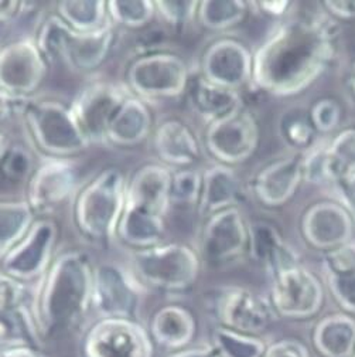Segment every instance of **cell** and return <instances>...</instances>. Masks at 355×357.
I'll return each instance as SVG.
<instances>
[{
  "instance_id": "obj_1",
  "label": "cell",
  "mask_w": 355,
  "mask_h": 357,
  "mask_svg": "<svg viewBox=\"0 0 355 357\" xmlns=\"http://www.w3.org/2000/svg\"><path fill=\"white\" fill-rule=\"evenodd\" d=\"M338 47V27L324 13L292 17L278 26L253 56V82L263 91L303 93L329 68Z\"/></svg>"
},
{
  "instance_id": "obj_2",
  "label": "cell",
  "mask_w": 355,
  "mask_h": 357,
  "mask_svg": "<svg viewBox=\"0 0 355 357\" xmlns=\"http://www.w3.org/2000/svg\"><path fill=\"white\" fill-rule=\"evenodd\" d=\"M94 262L71 250L53 259L33 299V317L41 339H53L79 326L93 309Z\"/></svg>"
},
{
  "instance_id": "obj_3",
  "label": "cell",
  "mask_w": 355,
  "mask_h": 357,
  "mask_svg": "<svg viewBox=\"0 0 355 357\" xmlns=\"http://www.w3.org/2000/svg\"><path fill=\"white\" fill-rule=\"evenodd\" d=\"M36 43L49 63H63L72 71L88 73L108 60L115 44V29L106 23L93 31H77L52 15L41 23Z\"/></svg>"
},
{
  "instance_id": "obj_4",
  "label": "cell",
  "mask_w": 355,
  "mask_h": 357,
  "mask_svg": "<svg viewBox=\"0 0 355 357\" xmlns=\"http://www.w3.org/2000/svg\"><path fill=\"white\" fill-rule=\"evenodd\" d=\"M127 181L122 170L108 167L78 190L74 220L88 238L106 241L116 236L126 202Z\"/></svg>"
},
{
  "instance_id": "obj_5",
  "label": "cell",
  "mask_w": 355,
  "mask_h": 357,
  "mask_svg": "<svg viewBox=\"0 0 355 357\" xmlns=\"http://www.w3.org/2000/svg\"><path fill=\"white\" fill-rule=\"evenodd\" d=\"M20 116L36 148L49 158L70 159L91 146L77 125L70 105L64 102L29 98L20 109Z\"/></svg>"
},
{
  "instance_id": "obj_6",
  "label": "cell",
  "mask_w": 355,
  "mask_h": 357,
  "mask_svg": "<svg viewBox=\"0 0 355 357\" xmlns=\"http://www.w3.org/2000/svg\"><path fill=\"white\" fill-rule=\"evenodd\" d=\"M200 257L180 243L157 244L132 254L133 275L141 284L166 292H183L194 285L200 274Z\"/></svg>"
},
{
  "instance_id": "obj_7",
  "label": "cell",
  "mask_w": 355,
  "mask_h": 357,
  "mask_svg": "<svg viewBox=\"0 0 355 357\" xmlns=\"http://www.w3.org/2000/svg\"><path fill=\"white\" fill-rule=\"evenodd\" d=\"M190 84L186 61L173 53L153 52L133 60L126 73V86L139 98L180 97Z\"/></svg>"
},
{
  "instance_id": "obj_8",
  "label": "cell",
  "mask_w": 355,
  "mask_h": 357,
  "mask_svg": "<svg viewBox=\"0 0 355 357\" xmlns=\"http://www.w3.org/2000/svg\"><path fill=\"white\" fill-rule=\"evenodd\" d=\"M58 227L49 217H37L24 237L0 257V273L24 284L40 281L53 262Z\"/></svg>"
},
{
  "instance_id": "obj_9",
  "label": "cell",
  "mask_w": 355,
  "mask_h": 357,
  "mask_svg": "<svg viewBox=\"0 0 355 357\" xmlns=\"http://www.w3.org/2000/svg\"><path fill=\"white\" fill-rule=\"evenodd\" d=\"M142 302V284L115 262L94 266L93 309L102 318L136 319Z\"/></svg>"
},
{
  "instance_id": "obj_10",
  "label": "cell",
  "mask_w": 355,
  "mask_h": 357,
  "mask_svg": "<svg viewBox=\"0 0 355 357\" xmlns=\"http://www.w3.org/2000/svg\"><path fill=\"white\" fill-rule=\"evenodd\" d=\"M82 357H153V340L138 319H98L86 331Z\"/></svg>"
},
{
  "instance_id": "obj_11",
  "label": "cell",
  "mask_w": 355,
  "mask_h": 357,
  "mask_svg": "<svg viewBox=\"0 0 355 357\" xmlns=\"http://www.w3.org/2000/svg\"><path fill=\"white\" fill-rule=\"evenodd\" d=\"M271 303L278 317L304 321L316 317L324 302L320 280L307 268H286L272 277Z\"/></svg>"
},
{
  "instance_id": "obj_12",
  "label": "cell",
  "mask_w": 355,
  "mask_h": 357,
  "mask_svg": "<svg viewBox=\"0 0 355 357\" xmlns=\"http://www.w3.org/2000/svg\"><path fill=\"white\" fill-rule=\"evenodd\" d=\"M47 64L36 38L5 44L0 47V89L19 100L30 98L46 79Z\"/></svg>"
},
{
  "instance_id": "obj_13",
  "label": "cell",
  "mask_w": 355,
  "mask_h": 357,
  "mask_svg": "<svg viewBox=\"0 0 355 357\" xmlns=\"http://www.w3.org/2000/svg\"><path fill=\"white\" fill-rule=\"evenodd\" d=\"M81 173L72 159L47 158L29 178L26 202L36 217H46L79 190Z\"/></svg>"
},
{
  "instance_id": "obj_14",
  "label": "cell",
  "mask_w": 355,
  "mask_h": 357,
  "mask_svg": "<svg viewBox=\"0 0 355 357\" xmlns=\"http://www.w3.org/2000/svg\"><path fill=\"white\" fill-rule=\"evenodd\" d=\"M129 94L126 85L101 81L85 86L70 104L77 125L91 145L106 142L112 118Z\"/></svg>"
},
{
  "instance_id": "obj_15",
  "label": "cell",
  "mask_w": 355,
  "mask_h": 357,
  "mask_svg": "<svg viewBox=\"0 0 355 357\" xmlns=\"http://www.w3.org/2000/svg\"><path fill=\"white\" fill-rule=\"evenodd\" d=\"M259 125L255 116L241 108L208 123L205 148L221 165L246 162L259 145Z\"/></svg>"
},
{
  "instance_id": "obj_16",
  "label": "cell",
  "mask_w": 355,
  "mask_h": 357,
  "mask_svg": "<svg viewBox=\"0 0 355 357\" xmlns=\"http://www.w3.org/2000/svg\"><path fill=\"white\" fill-rule=\"evenodd\" d=\"M212 309L221 328L249 336L268 331L278 317L269 299L246 288L226 289Z\"/></svg>"
},
{
  "instance_id": "obj_17",
  "label": "cell",
  "mask_w": 355,
  "mask_h": 357,
  "mask_svg": "<svg viewBox=\"0 0 355 357\" xmlns=\"http://www.w3.org/2000/svg\"><path fill=\"white\" fill-rule=\"evenodd\" d=\"M249 245V222L238 207L218 211L207 218L201 237V254L211 266L237 261Z\"/></svg>"
},
{
  "instance_id": "obj_18",
  "label": "cell",
  "mask_w": 355,
  "mask_h": 357,
  "mask_svg": "<svg viewBox=\"0 0 355 357\" xmlns=\"http://www.w3.org/2000/svg\"><path fill=\"white\" fill-rule=\"evenodd\" d=\"M203 78L238 91L252 79L253 56L244 43L235 38L215 40L201 61Z\"/></svg>"
},
{
  "instance_id": "obj_19",
  "label": "cell",
  "mask_w": 355,
  "mask_h": 357,
  "mask_svg": "<svg viewBox=\"0 0 355 357\" xmlns=\"http://www.w3.org/2000/svg\"><path fill=\"white\" fill-rule=\"evenodd\" d=\"M355 222L349 213L336 202H320L308 207L301 220L306 241L324 251H333L351 243Z\"/></svg>"
},
{
  "instance_id": "obj_20",
  "label": "cell",
  "mask_w": 355,
  "mask_h": 357,
  "mask_svg": "<svg viewBox=\"0 0 355 357\" xmlns=\"http://www.w3.org/2000/svg\"><path fill=\"white\" fill-rule=\"evenodd\" d=\"M301 182V156L293 155L263 166L253 178L252 190L263 206L279 207L294 196Z\"/></svg>"
},
{
  "instance_id": "obj_21",
  "label": "cell",
  "mask_w": 355,
  "mask_h": 357,
  "mask_svg": "<svg viewBox=\"0 0 355 357\" xmlns=\"http://www.w3.org/2000/svg\"><path fill=\"white\" fill-rule=\"evenodd\" d=\"M166 233L164 214L142 204L125 202L116 236L133 251L155 247Z\"/></svg>"
},
{
  "instance_id": "obj_22",
  "label": "cell",
  "mask_w": 355,
  "mask_h": 357,
  "mask_svg": "<svg viewBox=\"0 0 355 357\" xmlns=\"http://www.w3.org/2000/svg\"><path fill=\"white\" fill-rule=\"evenodd\" d=\"M157 156L171 166H191L201 158V145L194 130L180 119H167L155 132Z\"/></svg>"
},
{
  "instance_id": "obj_23",
  "label": "cell",
  "mask_w": 355,
  "mask_h": 357,
  "mask_svg": "<svg viewBox=\"0 0 355 357\" xmlns=\"http://www.w3.org/2000/svg\"><path fill=\"white\" fill-rule=\"evenodd\" d=\"M248 250L252 258L262 264L271 277L300 264L297 252L272 225L265 221H255L249 225Z\"/></svg>"
},
{
  "instance_id": "obj_24",
  "label": "cell",
  "mask_w": 355,
  "mask_h": 357,
  "mask_svg": "<svg viewBox=\"0 0 355 357\" xmlns=\"http://www.w3.org/2000/svg\"><path fill=\"white\" fill-rule=\"evenodd\" d=\"M153 118L148 104L132 93L120 104L106 132V142L130 148L142 144L152 130Z\"/></svg>"
},
{
  "instance_id": "obj_25",
  "label": "cell",
  "mask_w": 355,
  "mask_h": 357,
  "mask_svg": "<svg viewBox=\"0 0 355 357\" xmlns=\"http://www.w3.org/2000/svg\"><path fill=\"white\" fill-rule=\"evenodd\" d=\"M150 339L160 346L179 351L196 336L197 322L191 312L179 305H167L155 312L149 325Z\"/></svg>"
},
{
  "instance_id": "obj_26",
  "label": "cell",
  "mask_w": 355,
  "mask_h": 357,
  "mask_svg": "<svg viewBox=\"0 0 355 357\" xmlns=\"http://www.w3.org/2000/svg\"><path fill=\"white\" fill-rule=\"evenodd\" d=\"M239 199V177L231 166L218 163L203 173V188L198 202L203 215L210 217L218 211L237 207Z\"/></svg>"
},
{
  "instance_id": "obj_27",
  "label": "cell",
  "mask_w": 355,
  "mask_h": 357,
  "mask_svg": "<svg viewBox=\"0 0 355 357\" xmlns=\"http://www.w3.org/2000/svg\"><path fill=\"white\" fill-rule=\"evenodd\" d=\"M173 173L161 165H146L127 182L126 203L142 204L166 214L170 206Z\"/></svg>"
},
{
  "instance_id": "obj_28",
  "label": "cell",
  "mask_w": 355,
  "mask_h": 357,
  "mask_svg": "<svg viewBox=\"0 0 355 357\" xmlns=\"http://www.w3.org/2000/svg\"><path fill=\"white\" fill-rule=\"evenodd\" d=\"M313 344L323 357H354L355 319L347 314L323 318L315 328Z\"/></svg>"
},
{
  "instance_id": "obj_29",
  "label": "cell",
  "mask_w": 355,
  "mask_h": 357,
  "mask_svg": "<svg viewBox=\"0 0 355 357\" xmlns=\"http://www.w3.org/2000/svg\"><path fill=\"white\" fill-rule=\"evenodd\" d=\"M190 101L193 109L208 123L244 108L238 91L215 85L203 77L193 84Z\"/></svg>"
},
{
  "instance_id": "obj_30",
  "label": "cell",
  "mask_w": 355,
  "mask_h": 357,
  "mask_svg": "<svg viewBox=\"0 0 355 357\" xmlns=\"http://www.w3.org/2000/svg\"><path fill=\"white\" fill-rule=\"evenodd\" d=\"M31 307H0V349L33 346L41 349Z\"/></svg>"
},
{
  "instance_id": "obj_31",
  "label": "cell",
  "mask_w": 355,
  "mask_h": 357,
  "mask_svg": "<svg viewBox=\"0 0 355 357\" xmlns=\"http://www.w3.org/2000/svg\"><path fill=\"white\" fill-rule=\"evenodd\" d=\"M36 218L26 200H0V257L24 237Z\"/></svg>"
},
{
  "instance_id": "obj_32",
  "label": "cell",
  "mask_w": 355,
  "mask_h": 357,
  "mask_svg": "<svg viewBox=\"0 0 355 357\" xmlns=\"http://www.w3.org/2000/svg\"><path fill=\"white\" fill-rule=\"evenodd\" d=\"M56 15L77 31H93L108 23V8L102 0L60 2Z\"/></svg>"
},
{
  "instance_id": "obj_33",
  "label": "cell",
  "mask_w": 355,
  "mask_h": 357,
  "mask_svg": "<svg viewBox=\"0 0 355 357\" xmlns=\"http://www.w3.org/2000/svg\"><path fill=\"white\" fill-rule=\"evenodd\" d=\"M249 5L239 0H204L198 2L197 19L208 30H227L244 20Z\"/></svg>"
},
{
  "instance_id": "obj_34",
  "label": "cell",
  "mask_w": 355,
  "mask_h": 357,
  "mask_svg": "<svg viewBox=\"0 0 355 357\" xmlns=\"http://www.w3.org/2000/svg\"><path fill=\"white\" fill-rule=\"evenodd\" d=\"M216 357H263L265 343L256 336L234 332L218 326L212 333V346Z\"/></svg>"
},
{
  "instance_id": "obj_35",
  "label": "cell",
  "mask_w": 355,
  "mask_h": 357,
  "mask_svg": "<svg viewBox=\"0 0 355 357\" xmlns=\"http://www.w3.org/2000/svg\"><path fill=\"white\" fill-rule=\"evenodd\" d=\"M279 133L287 146L299 151H308L316 145L319 132L310 119L308 112L290 109L279 119Z\"/></svg>"
},
{
  "instance_id": "obj_36",
  "label": "cell",
  "mask_w": 355,
  "mask_h": 357,
  "mask_svg": "<svg viewBox=\"0 0 355 357\" xmlns=\"http://www.w3.org/2000/svg\"><path fill=\"white\" fill-rule=\"evenodd\" d=\"M333 185L340 177L355 173V128H345L327 144Z\"/></svg>"
},
{
  "instance_id": "obj_37",
  "label": "cell",
  "mask_w": 355,
  "mask_h": 357,
  "mask_svg": "<svg viewBox=\"0 0 355 357\" xmlns=\"http://www.w3.org/2000/svg\"><path fill=\"white\" fill-rule=\"evenodd\" d=\"M106 8L109 19L127 29H142L156 15L155 2L150 0H111Z\"/></svg>"
},
{
  "instance_id": "obj_38",
  "label": "cell",
  "mask_w": 355,
  "mask_h": 357,
  "mask_svg": "<svg viewBox=\"0 0 355 357\" xmlns=\"http://www.w3.org/2000/svg\"><path fill=\"white\" fill-rule=\"evenodd\" d=\"M203 188V174L193 169L173 173L170 183V204L196 206L200 202Z\"/></svg>"
},
{
  "instance_id": "obj_39",
  "label": "cell",
  "mask_w": 355,
  "mask_h": 357,
  "mask_svg": "<svg viewBox=\"0 0 355 357\" xmlns=\"http://www.w3.org/2000/svg\"><path fill=\"white\" fill-rule=\"evenodd\" d=\"M303 182L310 185H326L331 182L327 144L315 145L301 156Z\"/></svg>"
},
{
  "instance_id": "obj_40",
  "label": "cell",
  "mask_w": 355,
  "mask_h": 357,
  "mask_svg": "<svg viewBox=\"0 0 355 357\" xmlns=\"http://www.w3.org/2000/svg\"><path fill=\"white\" fill-rule=\"evenodd\" d=\"M34 160L31 153L22 146H12L3 162L0 163V170L10 182H26L34 172Z\"/></svg>"
},
{
  "instance_id": "obj_41",
  "label": "cell",
  "mask_w": 355,
  "mask_h": 357,
  "mask_svg": "<svg viewBox=\"0 0 355 357\" xmlns=\"http://www.w3.org/2000/svg\"><path fill=\"white\" fill-rule=\"evenodd\" d=\"M33 299L34 292L30 291L29 284L0 273V307H33Z\"/></svg>"
},
{
  "instance_id": "obj_42",
  "label": "cell",
  "mask_w": 355,
  "mask_h": 357,
  "mask_svg": "<svg viewBox=\"0 0 355 357\" xmlns=\"http://www.w3.org/2000/svg\"><path fill=\"white\" fill-rule=\"evenodd\" d=\"M333 298L349 314L355 315V271L326 273Z\"/></svg>"
},
{
  "instance_id": "obj_43",
  "label": "cell",
  "mask_w": 355,
  "mask_h": 357,
  "mask_svg": "<svg viewBox=\"0 0 355 357\" xmlns=\"http://www.w3.org/2000/svg\"><path fill=\"white\" fill-rule=\"evenodd\" d=\"M156 13L168 24L183 27L197 17L198 2L191 0H170V2H155Z\"/></svg>"
},
{
  "instance_id": "obj_44",
  "label": "cell",
  "mask_w": 355,
  "mask_h": 357,
  "mask_svg": "<svg viewBox=\"0 0 355 357\" xmlns=\"http://www.w3.org/2000/svg\"><path fill=\"white\" fill-rule=\"evenodd\" d=\"M308 115L317 132L330 133L340 125L342 109L336 100L323 98L312 107Z\"/></svg>"
},
{
  "instance_id": "obj_45",
  "label": "cell",
  "mask_w": 355,
  "mask_h": 357,
  "mask_svg": "<svg viewBox=\"0 0 355 357\" xmlns=\"http://www.w3.org/2000/svg\"><path fill=\"white\" fill-rule=\"evenodd\" d=\"M324 270L326 273L355 271V243L329 251L324 258Z\"/></svg>"
},
{
  "instance_id": "obj_46",
  "label": "cell",
  "mask_w": 355,
  "mask_h": 357,
  "mask_svg": "<svg viewBox=\"0 0 355 357\" xmlns=\"http://www.w3.org/2000/svg\"><path fill=\"white\" fill-rule=\"evenodd\" d=\"M263 357H310V351L300 340L283 339L266 347Z\"/></svg>"
},
{
  "instance_id": "obj_47",
  "label": "cell",
  "mask_w": 355,
  "mask_h": 357,
  "mask_svg": "<svg viewBox=\"0 0 355 357\" xmlns=\"http://www.w3.org/2000/svg\"><path fill=\"white\" fill-rule=\"evenodd\" d=\"M334 186L340 197V204L349 213L355 222V173L340 177Z\"/></svg>"
},
{
  "instance_id": "obj_48",
  "label": "cell",
  "mask_w": 355,
  "mask_h": 357,
  "mask_svg": "<svg viewBox=\"0 0 355 357\" xmlns=\"http://www.w3.org/2000/svg\"><path fill=\"white\" fill-rule=\"evenodd\" d=\"M326 13L338 20L355 19V0H329L322 5Z\"/></svg>"
},
{
  "instance_id": "obj_49",
  "label": "cell",
  "mask_w": 355,
  "mask_h": 357,
  "mask_svg": "<svg viewBox=\"0 0 355 357\" xmlns=\"http://www.w3.org/2000/svg\"><path fill=\"white\" fill-rule=\"evenodd\" d=\"M29 100V98H27ZM26 100L15 98L0 89V125L10 119L15 114L20 115V109Z\"/></svg>"
},
{
  "instance_id": "obj_50",
  "label": "cell",
  "mask_w": 355,
  "mask_h": 357,
  "mask_svg": "<svg viewBox=\"0 0 355 357\" xmlns=\"http://www.w3.org/2000/svg\"><path fill=\"white\" fill-rule=\"evenodd\" d=\"M27 3L22 2H0V23H9L17 19L27 8Z\"/></svg>"
},
{
  "instance_id": "obj_51",
  "label": "cell",
  "mask_w": 355,
  "mask_h": 357,
  "mask_svg": "<svg viewBox=\"0 0 355 357\" xmlns=\"http://www.w3.org/2000/svg\"><path fill=\"white\" fill-rule=\"evenodd\" d=\"M0 357H49V356L46 353H42L40 347L20 346V347L0 349Z\"/></svg>"
},
{
  "instance_id": "obj_52",
  "label": "cell",
  "mask_w": 355,
  "mask_h": 357,
  "mask_svg": "<svg viewBox=\"0 0 355 357\" xmlns=\"http://www.w3.org/2000/svg\"><path fill=\"white\" fill-rule=\"evenodd\" d=\"M252 8H258L262 13L268 16H283L290 8L292 3L286 2H259V3H249Z\"/></svg>"
},
{
  "instance_id": "obj_53",
  "label": "cell",
  "mask_w": 355,
  "mask_h": 357,
  "mask_svg": "<svg viewBox=\"0 0 355 357\" xmlns=\"http://www.w3.org/2000/svg\"><path fill=\"white\" fill-rule=\"evenodd\" d=\"M167 357H216L211 346H198V347H186L179 351H173Z\"/></svg>"
},
{
  "instance_id": "obj_54",
  "label": "cell",
  "mask_w": 355,
  "mask_h": 357,
  "mask_svg": "<svg viewBox=\"0 0 355 357\" xmlns=\"http://www.w3.org/2000/svg\"><path fill=\"white\" fill-rule=\"evenodd\" d=\"M12 141H10V137L8 135V133L0 128V163L3 162V159L6 158V155L9 153L10 148H12Z\"/></svg>"
},
{
  "instance_id": "obj_55",
  "label": "cell",
  "mask_w": 355,
  "mask_h": 357,
  "mask_svg": "<svg viewBox=\"0 0 355 357\" xmlns=\"http://www.w3.org/2000/svg\"><path fill=\"white\" fill-rule=\"evenodd\" d=\"M347 86H348V91L355 97V63L349 68V73L347 77Z\"/></svg>"
},
{
  "instance_id": "obj_56",
  "label": "cell",
  "mask_w": 355,
  "mask_h": 357,
  "mask_svg": "<svg viewBox=\"0 0 355 357\" xmlns=\"http://www.w3.org/2000/svg\"><path fill=\"white\" fill-rule=\"evenodd\" d=\"M354 357H355V354H354Z\"/></svg>"
}]
</instances>
